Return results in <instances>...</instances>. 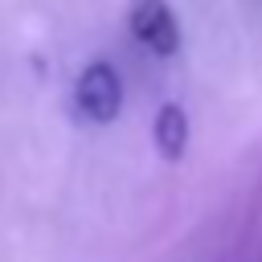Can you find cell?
I'll return each instance as SVG.
<instances>
[{
	"mask_svg": "<svg viewBox=\"0 0 262 262\" xmlns=\"http://www.w3.org/2000/svg\"><path fill=\"white\" fill-rule=\"evenodd\" d=\"M74 106H78V115L86 123H98V127L115 123L119 111H123V78H119V70L106 66V61H90L74 82Z\"/></svg>",
	"mask_w": 262,
	"mask_h": 262,
	"instance_id": "obj_1",
	"label": "cell"
},
{
	"mask_svg": "<svg viewBox=\"0 0 262 262\" xmlns=\"http://www.w3.org/2000/svg\"><path fill=\"white\" fill-rule=\"evenodd\" d=\"M131 37L156 57H172L180 49V25L164 0H139L131 8Z\"/></svg>",
	"mask_w": 262,
	"mask_h": 262,
	"instance_id": "obj_2",
	"label": "cell"
},
{
	"mask_svg": "<svg viewBox=\"0 0 262 262\" xmlns=\"http://www.w3.org/2000/svg\"><path fill=\"white\" fill-rule=\"evenodd\" d=\"M151 135H156V147H160L164 160H180L184 147H188V115H184V106L180 102H164L160 115H156Z\"/></svg>",
	"mask_w": 262,
	"mask_h": 262,
	"instance_id": "obj_3",
	"label": "cell"
}]
</instances>
